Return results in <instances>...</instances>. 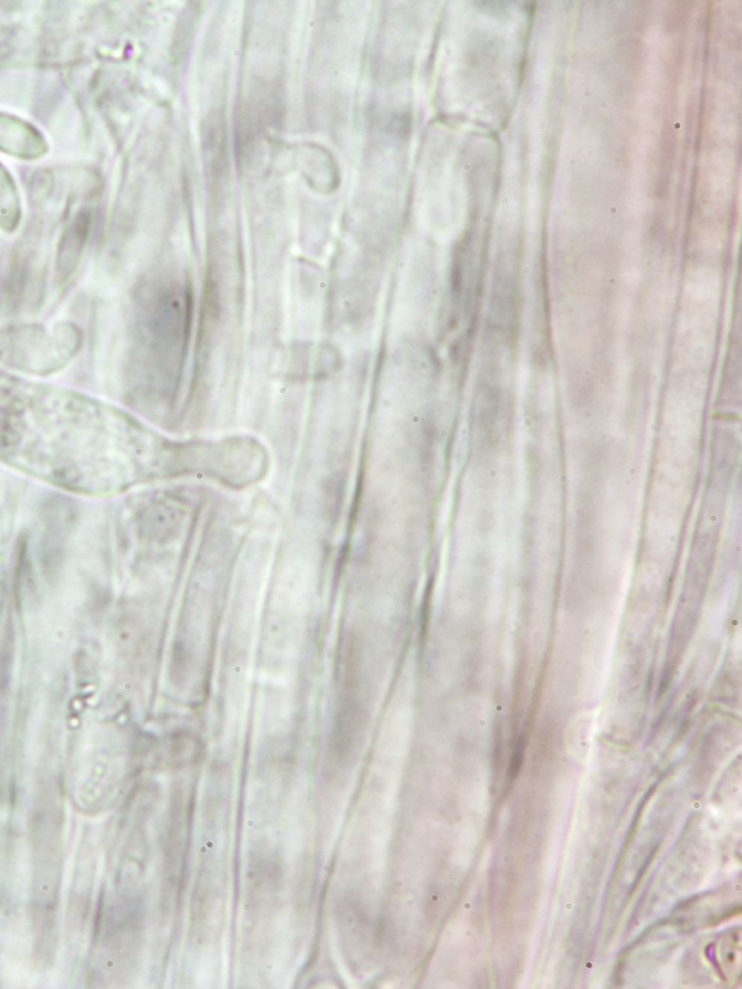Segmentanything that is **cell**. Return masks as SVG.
<instances>
[{
  "label": "cell",
  "mask_w": 742,
  "mask_h": 989,
  "mask_svg": "<svg viewBox=\"0 0 742 989\" xmlns=\"http://www.w3.org/2000/svg\"><path fill=\"white\" fill-rule=\"evenodd\" d=\"M91 228V216L81 214L68 226L59 248L57 267L60 275L66 277L76 269L81 260L83 247H85L87 234Z\"/></svg>",
  "instance_id": "1"
}]
</instances>
